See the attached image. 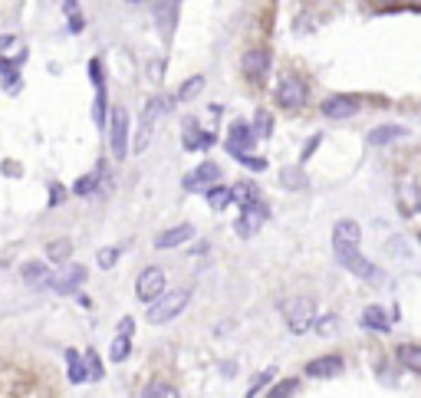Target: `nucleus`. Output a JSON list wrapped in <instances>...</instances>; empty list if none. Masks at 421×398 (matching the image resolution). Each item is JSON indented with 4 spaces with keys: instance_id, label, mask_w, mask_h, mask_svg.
<instances>
[{
    "instance_id": "nucleus-1",
    "label": "nucleus",
    "mask_w": 421,
    "mask_h": 398,
    "mask_svg": "<svg viewBox=\"0 0 421 398\" xmlns=\"http://www.w3.org/2000/svg\"><path fill=\"white\" fill-rule=\"evenodd\" d=\"M0 398H56L53 388L36 375L0 362Z\"/></svg>"
},
{
    "instance_id": "nucleus-2",
    "label": "nucleus",
    "mask_w": 421,
    "mask_h": 398,
    "mask_svg": "<svg viewBox=\"0 0 421 398\" xmlns=\"http://www.w3.org/2000/svg\"><path fill=\"white\" fill-rule=\"evenodd\" d=\"M187 306V290H171L164 293V296H158L152 306H148V323H155V326H162V323H168V319H175L181 309Z\"/></svg>"
},
{
    "instance_id": "nucleus-3",
    "label": "nucleus",
    "mask_w": 421,
    "mask_h": 398,
    "mask_svg": "<svg viewBox=\"0 0 421 398\" xmlns=\"http://www.w3.org/2000/svg\"><path fill=\"white\" fill-rule=\"evenodd\" d=\"M283 316H286V326H290L293 336H303L316 323V303L313 300H290L283 306Z\"/></svg>"
},
{
    "instance_id": "nucleus-4",
    "label": "nucleus",
    "mask_w": 421,
    "mask_h": 398,
    "mask_svg": "<svg viewBox=\"0 0 421 398\" xmlns=\"http://www.w3.org/2000/svg\"><path fill=\"white\" fill-rule=\"evenodd\" d=\"M336 260H339L349 273H355L359 280H375V273H378V267H375L372 260H365L362 254H359V247H336Z\"/></svg>"
},
{
    "instance_id": "nucleus-5",
    "label": "nucleus",
    "mask_w": 421,
    "mask_h": 398,
    "mask_svg": "<svg viewBox=\"0 0 421 398\" xmlns=\"http://www.w3.org/2000/svg\"><path fill=\"white\" fill-rule=\"evenodd\" d=\"M164 290V270L162 267H145L139 273V283H135V293H139V300L145 303H155Z\"/></svg>"
},
{
    "instance_id": "nucleus-6",
    "label": "nucleus",
    "mask_w": 421,
    "mask_h": 398,
    "mask_svg": "<svg viewBox=\"0 0 421 398\" xmlns=\"http://www.w3.org/2000/svg\"><path fill=\"white\" fill-rule=\"evenodd\" d=\"M270 217V208L263 204V201H254V204H247L244 214H240V221L234 224L237 237H254L260 231V224Z\"/></svg>"
},
{
    "instance_id": "nucleus-7",
    "label": "nucleus",
    "mask_w": 421,
    "mask_h": 398,
    "mask_svg": "<svg viewBox=\"0 0 421 398\" xmlns=\"http://www.w3.org/2000/svg\"><path fill=\"white\" fill-rule=\"evenodd\" d=\"M112 155L116 158H125L129 155V112L125 109H112Z\"/></svg>"
},
{
    "instance_id": "nucleus-8",
    "label": "nucleus",
    "mask_w": 421,
    "mask_h": 398,
    "mask_svg": "<svg viewBox=\"0 0 421 398\" xmlns=\"http://www.w3.org/2000/svg\"><path fill=\"white\" fill-rule=\"evenodd\" d=\"M217 178H221V168L214 162H204L198 164L191 175H185V191H210V187H217Z\"/></svg>"
},
{
    "instance_id": "nucleus-9",
    "label": "nucleus",
    "mask_w": 421,
    "mask_h": 398,
    "mask_svg": "<svg viewBox=\"0 0 421 398\" xmlns=\"http://www.w3.org/2000/svg\"><path fill=\"white\" fill-rule=\"evenodd\" d=\"M277 102L283 109H303L306 102V86L300 79H293V76H283L280 79V89H277Z\"/></svg>"
},
{
    "instance_id": "nucleus-10",
    "label": "nucleus",
    "mask_w": 421,
    "mask_h": 398,
    "mask_svg": "<svg viewBox=\"0 0 421 398\" xmlns=\"http://www.w3.org/2000/svg\"><path fill=\"white\" fill-rule=\"evenodd\" d=\"M82 283H86V267L70 263V267H63L59 273H53L47 280V286H53L56 293H72L76 286H82Z\"/></svg>"
},
{
    "instance_id": "nucleus-11",
    "label": "nucleus",
    "mask_w": 421,
    "mask_h": 398,
    "mask_svg": "<svg viewBox=\"0 0 421 398\" xmlns=\"http://www.w3.org/2000/svg\"><path fill=\"white\" fill-rule=\"evenodd\" d=\"M342 369H346L342 355H323V359L306 362V375H309V378H336Z\"/></svg>"
},
{
    "instance_id": "nucleus-12",
    "label": "nucleus",
    "mask_w": 421,
    "mask_h": 398,
    "mask_svg": "<svg viewBox=\"0 0 421 398\" xmlns=\"http://www.w3.org/2000/svg\"><path fill=\"white\" fill-rule=\"evenodd\" d=\"M158 109H162V99H152V102L145 106L141 125H139V132H135V155L148 148V139H152V129H155V116H158Z\"/></svg>"
},
{
    "instance_id": "nucleus-13",
    "label": "nucleus",
    "mask_w": 421,
    "mask_h": 398,
    "mask_svg": "<svg viewBox=\"0 0 421 398\" xmlns=\"http://www.w3.org/2000/svg\"><path fill=\"white\" fill-rule=\"evenodd\" d=\"M250 145H254L250 125H244V122H234V125H231V135H227V152L234 155V158H244V155L250 152Z\"/></svg>"
},
{
    "instance_id": "nucleus-14",
    "label": "nucleus",
    "mask_w": 421,
    "mask_h": 398,
    "mask_svg": "<svg viewBox=\"0 0 421 398\" xmlns=\"http://www.w3.org/2000/svg\"><path fill=\"white\" fill-rule=\"evenodd\" d=\"M355 109H359V102H355L352 95H332V99H326V102H323V116H329V118H349V116H355Z\"/></svg>"
},
{
    "instance_id": "nucleus-15",
    "label": "nucleus",
    "mask_w": 421,
    "mask_h": 398,
    "mask_svg": "<svg viewBox=\"0 0 421 398\" xmlns=\"http://www.w3.org/2000/svg\"><path fill=\"white\" fill-rule=\"evenodd\" d=\"M191 237H194V227H191V224H178V227L162 231V234L155 237V247H158V250H168V247L185 244V240H191Z\"/></svg>"
},
{
    "instance_id": "nucleus-16",
    "label": "nucleus",
    "mask_w": 421,
    "mask_h": 398,
    "mask_svg": "<svg viewBox=\"0 0 421 398\" xmlns=\"http://www.w3.org/2000/svg\"><path fill=\"white\" fill-rule=\"evenodd\" d=\"M359 237H362L359 224L346 217V221H339L336 224V231H332V247H355L359 244Z\"/></svg>"
},
{
    "instance_id": "nucleus-17",
    "label": "nucleus",
    "mask_w": 421,
    "mask_h": 398,
    "mask_svg": "<svg viewBox=\"0 0 421 398\" xmlns=\"http://www.w3.org/2000/svg\"><path fill=\"white\" fill-rule=\"evenodd\" d=\"M267 70H270V53L267 49H250V53L244 56V72L250 76V79H260Z\"/></svg>"
},
{
    "instance_id": "nucleus-18",
    "label": "nucleus",
    "mask_w": 421,
    "mask_h": 398,
    "mask_svg": "<svg viewBox=\"0 0 421 398\" xmlns=\"http://www.w3.org/2000/svg\"><path fill=\"white\" fill-rule=\"evenodd\" d=\"M210 141H214V135H210V132H201L198 122H194V118H187V122H185V148H187V152H194V148H208Z\"/></svg>"
},
{
    "instance_id": "nucleus-19",
    "label": "nucleus",
    "mask_w": 421,
    "mask_h": 398,
    "mask_svg": "<svg viewBox=\"0 0 421 398\" xmlns=\"http://www.w3.org/2000/svg\"><path fill=\"white\" fill-rule=\"evenodd\" d=\"M405 139V129L401 125H378V129L369 132V141L372 145H388V141H398Z\"/></svg>"
},
{
    "instance_id": "nucleus-20",
    "label": "nucleus",
    "mask_w": 421,
    "mask_h": 398,
    "mask_svg": "<svg viewBox=\"0 0 421 398\" xmlns=\"http://www.w3.org/2000/svg\"><path fill=\"white\" fill-rule=\"evenodd\" d=\"M155 20L162 26V33H171V30H175V20H178V3H162V7H155Z\"/></svg>"
},
{
    "instance_id": "nucleus-21",
    "label": "nucleus",
    "mask_w": 421,
    "mask_h": 398,
    "mask_svg": "<svg viewBox=\"0 0 421 398\" xmlns=\"http://www.w3.org/2000/svg\"><path fill=\"white\" fill-rule=\"evenodd\" d=\"M362 326L375 329V332H388V329H392V326H388V316L378 309V306H369V309L362 313Z\"/></svg>"
},
{
    "instance_id": "nucleus-22",
    "label": "nucleus",
    "mask_w": 421,
    "mask_h": 398,
    "mask_svg": "<svg viewBox=\"0 0 421 398\" xmlns=\"http://www.w3.org/2000/svg\"><path fill=\"white\" fill-rule=\"evenodd\" d=\"M231 201H240V204H254V201H260L257 198V185L254 181H237L234 187H231Z\"/></svg>"
},
{
    "instance_id": "nucleus-23",
    "label": "nucleus",
    "mask_w": 421,
    "mask_h": 398,
    "mask_svg": "<svg viewBox=\"0 0 421 398\" xmlns=\"http://www.w3.org/2000/svg\"><path fill=\"white\" fill-rule=\"evenodd\" d=\"M398 362L405 365L408 372H421V352H418V346H398Z\"/></svg>"
},
{
    "instance_id": "nucleus-24",
    "label": "nucleus",
    "mask_w": 421,
    "mask_h": 398,
    "mask_svg": "<svg viewBox=\"0 0 421 398\" xmlns=\"http://www.w3.org/2000/svg\"><path fill=\"white\" fill-rule=\"evenodd\" d=\"M47 280H49V273H47L43 263H26L24 267V283L26 286H47Z\"/></svg>"
},
{
    "instance_id": "nucleus-25",
    "label": "nucleus",
    "mask_w": 421,
    "mask_h": 398,
    "mask_svg": "<svg viewBox=\"0 0 421 398\" xmlns=\"http://www.w3.org/2000/svg\"><path fill=\"white\" fill-rule=\"evenodd\" d=\"M70 254H72V244L66 240V237H59V240H49V244H47V257L56 260V263H63Z\"/></svg>"
},
{
    "instance_id": "nucleus-26",
    "label": "nucleus",
    "mask_w": 421,
    "mask_h": 398,
    "mask_svg": "<svg viewBox=\"0 0 421 398\" xmlns=\"http://www.w3.org/2000/svg\"><path fill=\"white\" fill-rule=\"evenodd\" d=\"M280 185L283 187H306L309 178L303 175V168H283L280 171Z\"/></svg>"
},
{
    "instance_id": "nucleus-27",
    "label": "nucleus",
    "mask_w": 421,
    "mask_h": 398,
    "mask_svg": "<svg viewBox=\"0 0 421 398\" xmlns=\"http://www.w3.org/2000/svg\"><path fill=\"white\" fill-rule=\"evenodd\" d=\"M66 365H70V382H82L86 378V365H82L76 349H66Z\"/></svg>"
},
{
    "instance_id": "nucleus-28",
    "label": "nucleus",
    "mask_w": 421,
    "mask_h": 398,
    "mask_svg": "<svg viewBox=\"0 0 421 398\" xmlns=\"http://www.w3.org/2000/svg\"><path fill=\"white\" fill-rule=\"evenodd\" d=\"M208 204L214 211H224L231 204V187H210L208 191Z\"/></svg>"
},
{
    "instance_id": "nucleus-29",
    "label": "nucleus",
    "mask_w": 421,
    "mask_h": 398,
    "mask_svg": "<svg viewBox=\"0 0 421 398\" xmlns=\"http://www.w3.org/2000/svg\"><path fill=\"white\" fill-rule=\"evenodd\" d=\"M99 175H102V171H93V175H86V178H79V181H76V185H72V194H93L95 191V185H99Z\"/></svg>"
},
{
    "instance_id": "nucleus-30",
    "label": "nucleus",
    "mask_w": 421,
    "mask_h": 398,
    "mask_svg": "<svg viewBox=\"0 0 421 398\" xmlns=\"http://www.w3.org/2000/svg\"><path fill=\"white\" fill-rule=\"evenodd\" d=\"M129 352H132V342L118 336V339L112 342V349H109V359H112V362H125V359H129Z\"/></svg>"
},
{
    "instance_id": "nucleus-31",
    "label": "nucleus",
    "mask_w": 421,
    "mask_h": 398,
    "mask_svg": "<svg viewBox=\"0 0 421 398\" xmlns=\"http://www.w3.org/2000/svg\"><path fill=\"white\" fill-rule=\"evenodd\" d=\"M201 86H204V76H191V79L178 89V99H185V102H187V99H194V95L201 93Z\"/></svg>"
},
{
    "instance_id": "nucleus-32",
    "label": "nucleus",
    "mask_w": 421,
    "mask_h": 398,
    "mask_svg": "<svg viewBox=\"0 0 421 398\" xmlns=\"http://www.w3.org/2000/svg\"><path fill=\"white\" fill-rule=\"evenodd\" d=\"M145 398H181V395H178V388L164 385V382H152L148 392H145Z\"/></svg>"
},
{
    "instance_id": "nucleus-33",
    "label": "nucleus",
    "mask_w": 421,
    "mask_h": 398,
    "mask_svg": "<svg viewBox=\"0 0 421 398\" xmlns=\"http://www.w3.org/2000/svg\"><path fill=\"white\" fill-rule=\"evenodd\" d=\"M82 359H86V378H102V362H99V355H95V352H86V355H82Z\"/></svg>"
},
{
    "instance_id": "nucleus-34",
    "label": "nucleus",
    "mask_w": 421,
    "mask_h": 398,
    "mask_svg": "<svg viewBox=\"0 0 421 398\" xmlns=\"http://www.w3.org/2000/svg\"><path fill=\"white\" fill-rule=\"evenodd\" d=\"M270 132H273V118H270V112H257L250 135H270Z\"/></svg>"
},
{
    "instance_id": "nucleus-35",
    "label": "nucleus",
    "mask_w": 421,
    "mask_h": 398,
    "mask_svg": "<svg viewBox=\"0 0 421 398\" xmlns=\"http://www.w3.org/2000/svg\"><path fill=\"white\" fill-rule=\"evenodd\" d=\"M401 208H405V214L418 211V187H415V185L405 187V194H401Z\"/></svg>"
},
{
    "instance_id": "nucleus-36",
    "label": "nucleus",
    "mask_w": 421,
    "mask_h": 398,
    "mask_svg": "<svg viewBox=\"0 0 421 398\" xmlns=\"http://www.w3.org/2000/svg\"><path fill=\"white\" fill-rule=\"evenodd\" d=\"M296 385H300L296 378H286V382H280L277 388H270V395H267V398H290L293 392H296Z\"/></svg>"
},
{
    "instance_id": "nucleus-37",
    "label": "nucleus",
    "mask_w": 421,
    "mask_h": 398,
    "mask_svg": "<svg viewBox=\"0 0 421 398\" xmlns=\"http://www.w3.org/2000/svg\"><path fill=\"white\" fill-rule=\"evenodd\" d=\"M273 372H277V369H267V372H260V375H254V385H250V392H247V398H254L260 392V388L267 385L270 378H273Z\"/></svg>"
},
{
    "instance_id": "nucleus-38",
    "label": "nucleus",
    "mask_w": 421,
    "mask_h": 398,
    "mask_svg": "<svg viewBox=\"0 0 421 398\" xmlns=\"http://www.w3.org/2000/svg\"><path fill=\"white\" fill-rule=\"evenodd\" d=\"M116 260H118V250H116V247H105V250H99V267H102V270H109L112 263H116Z\"/></svg>"
},
{
    "instance_id": "nucleus-39",
    "label": "nucleus",
    "mask_w": 421,
    "mask_h": 398,
    "mask_svg": "<svg viewBox=\"0 0 421 398\" xmlns=\"http://www.w3.org/2000/svg\"><path fill=\"white\" fill-rule=\"evenodd\" d=\"M313 326L319 336H332V332H336V316H323L319 323H313Z\"/></svg>"
},
{
    "instance_id": "nucleus-40",
    "label": "nucleus",
    "mask_w": 421,
    "mask_h": 398,
    "mask_svg": "<svg viewBox=\"0 0 421 398\" xmlns=\"http://www.w3.org/2000/svg\"><path fill=\"white\" fill-rule=\"evenodd\" d=\"M63 201H66V187H63V185H53V187H49V204L56 208V204H63Z\"/></svg>"
},
{
    "instance_id": "nucleus-41",
    "label": "nucleus",
    "mask_w": 421,
    "mask_h": 398,
    "mask_svg": "<svg viewBox=\"0 0 421 398\" xmlns=\"http://www.w3.org/2000/svg\"><path fill=\"white\" fill-rule=\"evenodd\" d=\"M240 162H244L247 168H254V171H263V168H267V162H263V158H254V155H244Z\"/></svg>"
},
{
    "instance_id": "nucleus-42",
    "label": "nucleus",
    "mask_w": 421,
    "mask_h": 398,
    "mask_svg": "<svg viewBox=\"0 0 421 398\" xmlns=\"http://www.w3.org/2000/svg\"><path fill=\"white\" fill-rule=\"evenodd\" d=\"M148 76H152V82H158L164 76V63H152V66H148Z\"/></svg>"
},
{
    "instance_id": "nucleus-43",
    "label": "nucleus",
    "mask_w": 421,
    "mask_h": 398,
    "mask_svg": "<svg viewBox=\"0 0 421 398\" xmlns=\"http://www.w3.org/2000/svg\"><path fill=\"white\" fill-rule=\"evenodd\" d=\"M132 326H135V323H132L129 316L122 319V323H118V332H122V339H129V332H132Z\"/></svg>"
},
{
    "instance_id": "nucleus-44",
    "label": "nucleus",
    "mask_w": 421,
    "mask_h": 398,
    "mask_svg": "<svg viewBox=\"0 0 421 398\" xmlns=\"http://www.w3.org/2000/svg\"><path fill=\"white\" fill-rule=\"evenodd\" d=\"M319 141H323V139H319V135H316V139H309V145H306V152H303V158H309V155H313V152H316V145H319Z\"/></svg>"
}]
</instances>
